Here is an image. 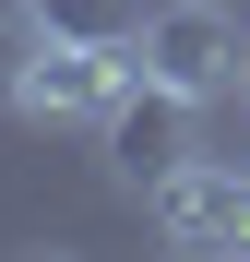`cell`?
<instances>
[{"mask_svg":"<svg viewBox=\"0 0 250 262\" xmlns=\"http://www.w3.org/2000/svg\"><path fill=\"white\" fill-rule=\"evenodd\" d=\"M238 262H250V250H238Z\"/></svg>","mask_w":250,"mask_h":262,"instance_id":"cell-8","label":"cell"},{"mask_svg":"<svg viewBox=\"0 0 250 262\" xmlns=\"http://www.w3.org/2000/svg\"><path fill=\"white\" fill-rule=\"evenodd\" d=\"M24 12L48 24V36H96V48H131V24H143L131 0H24Z\"/></svg>","mask_w":250,"mask_h":262,"instance_id":"cell-5","label":"cell"},{"mask_svg":"<svg viewBox=\"0 0 250 262\" xmlns=\"http://www.w3.org/2000/svg\"><path fill=\"white\" fill-rule=\"evenodd\" d=\"M155 238L179 250V262H238V250H250V167L191 143V155L155 179Z\"/></svg>","mask_w":250,"mask_h":262,"instance_id":"cell-3","label":"cell"},{"mask_svg":"<svg viewBox=\"0 0 250 262\" xmlns=\"http://www.w3.org/2000/svg\"><path fill=\"white\" fill-rule=\"evenodd\" d=\"M96 143H107V179H119V191H155L167 167L191 155V107L167 96V83H131V96L96 119Z\"/></svg>","mask_w":250,"mask_h":262,"instance_id":"cell-4","label":"cell"},{"mask_svg":"<svg viewBox=\"0 0 250 262\" xmlns=\"http://www.w3.org/2000/svg\"><path fill=\"white\" fill-rule=\"evenodd\" d=\"M131 72H143V83H167L179 107H215V96H238L250 36H238L226 0H155V12L131 24Z\"/></svg>","mask_w":250,"mask_h":262,"instance_id":"cell-1","label":"cell"},{"mask_svg":"<svg viewBox=\"0 0 250 262\" xmlns=\"http://www.w3.org/2000/svg\"><path fill=\"white\" fill-rule=\"evenodd\" d=\"M131 83H143L131 48H96V36H48V24H36V36H24V72H12V96H0V107L36 119V131H96Z\"/></svg>","mask_w":250,"mask_h":262,"instance_id":"cell-2","label":"cell"},{"mask_svg":"<svg viewBox=\"0 0 250 262\" xmlns=\"http://www.w3.org/2000/svg\"><path fill=\"white\" fill-rule=\"evenodd\" d=\"M238 96H250V72H238Z\"/></svg>","mask_w":250,"mask_h":262,"instance_id":"cell-7","label":"cell"},{"mask_svg":"<svg viewBox=\"0 0 250 262\" xmlns=\"http://www.w3.org/2000/svg\"><path fill=\"white\" fill-rule=\"evenodd\" d=\"M24 36H36V12H24V0H0V96H12V72H24Z\"/></svg>","mask_w":250,"mask_h":262,"instance_id":"cell-6","label":"cell"}]
</instances>
